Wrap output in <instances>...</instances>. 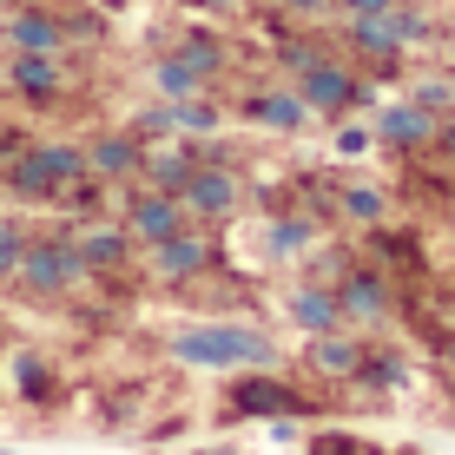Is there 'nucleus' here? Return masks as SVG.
Masks as SVG:
<instances>
[{"label": "nucleus", "instance_id": "f257e3e1", "mask_svg": "<svg viewBox=\"0 0 455 455\" xmlns=\"http://www.w3.org/2000/svg\"><path fill=\"white\" fill-rule=\"evenodd\" d=\"M165 350L185 370H277L284 363V343L244 317H212V323H192V331H172Z\"/></svg>", "mask_w": 455, "mask_h": 455}, {"label": "nucleus", "instance_id": "f03ea898", "mask_svg": "<svg viewBox=\"0 0 455 455\" xmlns=\"http://www.w3.org/2000/svg\"><path fill=\"white\" fill-rule=\"evenodd\" d=\"M331 403L317 396L310 383H297L277 370H225V383H218V422H317Z\"/></svg>", "mask_w": 455, "mask_h": 455}, {"label": "nucleus", "instance_id": "7ed1b4c3", "mask_svg": "<svg viewBox=\"0 0 455 455\" xmlns=\"http://www.w3.org/2000/svg\"><path fill=\"white\" fill-rule=\"evenodd\" d=\"M73 179H86V146H73V139H34L0 165V185L20 205H60Z\"/></svg>", "mask_w": 455, "mask_h": 455}, {"label": "nucleus", "instance_id": "20e7f679", "mask_svg": "<svg viewBox=\"0 0 455 455\" xmlns=\"http://www.w3.org/2000/svg\"><path fill=\"white\" fill-rule=\"evenodd\" d=\"M86 277H92V271L80 264V251H73L67 231H34L27 251H20V271H13L7 284L20 291L27 304H67Z\"/></svg>", "mask_w": 455, "mask_h": 455}, {"label": "nucleus", "instance_id": "39448f33", "mask_svg": "<svg viewBox=\"0 0 455 455\" xmlns=\"http://www.w3.org/2000/svg\"><path fill=\"white\" fill-rule=\"evenodd\" d=\"M297 92H304L310 119H343V113H356V106H370V100H376L370 73H356L350 60H337V53H323L317 67L297 73Z\"/></svg>", "mask_w": 455, "mask_h": 455}, {"label": "nucleus", "instance_id": "423d86ee", "mask_svg": "<svg viewBox=\"0 0 455 455\" xmlns=\"http://www.w3.org/2000/svg\"><path fill=\"white\" fill-rule=\"evenodd\" d=\"M218 264V244L205 225H179L172 238L146 244V277L152 284H192V277H205Z\"/></svg>", "mask_w": 455, "mask_h": 455}, {"label": "nucleus", "instance_id": "0eeeda50", "mask_svg": "<svg viewBox=\"0 0 455 455\" xmlns=\"http://www.w3.org/2000/svg\"><path fill=\"white\" fill-rule=\"evenodd\" d=\"M179 205H185V218H192V225H225V218H238V205H244V179H238L231 165L205 159L192 179H185Z\"/></svg>", "mask_w": 455, "mask_h": 455}, {"label": "nucleus", "instance_id": "6e6552de", "mask_svg": "<svg viewBox=\"0 0 455 455\" xmlns=\"http://www.w3.org/2000/svg\"><path fill=\"white\" fill-rule=\"evenodd\" d=\"M331 291H337V310H343V323H350V331H376V323L396 317L389 277H383V271H370V264H350V271H343Z\"/></svg>", "mask_w": 455, "mask_h": 455}, {"label": "nucleus", "instance_id": "1a4fd4ad", "mask_svg": "<svg viewBox=\"0 0 455 455\" xmlns=\"http://www.w3.org/2000/svg\"><path fill=\"white\" fill-rule=\"evenodd\" d=\"M0 80L20 106H60L67 100V53H7V67H0Z\"/></svg>", "mask_w": 455, "mask_h": 455}, {"label": "nucleus", "instance_id": "9d476101", "mask_svg": "<svg viewBox=\"0 0 455 455\" xmlns=\"http://www.w3.org/2000/svg\"><path fill=\"white\" fill-rule=\"evenodd\" d=\"M67 238H73V251H80V264L92 277H119L125 264H132V251H139L132 231H125L119 218H80Z\"/></svg>", "mask_w": 455, "mask_h": 455}, {"label": "nucleus", "instance_id": "9b49d317", "mask_svg": "<svg viewBox=\"0 0 455 455\" xmlns=\"http://www.w3.org/2000/svg\"><path fill=\"white\" fill-rule=\"evenodd\" d=\"M119 225L132 231V244H159V238H172L179 225H192V218H185V205H179L172 192H152V185H125Z\"/></svg>", "mask_w": 455, "mask_h": 455}, {"label": "nucleus", "instance_id": "f8f14e48", "mask_svg": "<svg viewBox=\"0 0 455 455\" xmlns=\"http://www.w3.org/2000/svg\"><path fill=\"white\" fill-rule=\"evenodd\" d=\"M7 389H13L20 410H60V403H67V370H60L53 356H40V350H13Z\"/></svg>", "mask_w": 455, "mask_h": 455}, {"label": "nucleus", "instance_id": "ddd939ff", "mask_svg": "<svg viewBox=\"0 0 455 455\" xmlns=\"http://www.w3.org/2000/svg\"><path fill=\"white\" fill-rule=\"evenodd\" d=\"M363 356H370V343L363 331H323V337H304V370L317 376V383H350L356 370H363Z\"/></svg>", "mask_w": 455, "mask_h": 455}, {"label": "nucleus", "instance_id": "4468645a", "mask_svg": "<svg viewBox=\"0 0 455 455\" xmlns=\"http://www.w3.org/2000/svg\"><path fill=\"white\" fill-rule=\"evenodd\" d=\"M435 119L443 113H429L422 100H396V106H376V146H389V152H422V146H435Z\"/></svg>", "mask_w": 455, "mask_h": 455}, {"label": "nucleus", "instance_id": "2eb2a0df", "mask_svg": "<svg viewBox=\"0 0 455 455\" xmlns=\"http://www.w3.org/2000/svg\"><path fill=\"white\" fill-rule=\"evenodd\" d=\"M139 165H146V146H139L125 125L86 139V172H92L100 185H139Z\"/></svg>", "mask_w": 455, "mask_h": 455}, {"label": "nucleus", "instance_id": "dca6fc26", "mask_svg": "<svg viewBox=\"0 0 455 455\" xmlns=\"http://www.w3.org/2000/svg\"><path fill=\"white\" fill-rule=\"evenodd\" d=\"M0 40L7 53H67V20L53 7H13L0 20Z\"/></svg>", "mask_w": 455, "mask_h": 455}, {"label": "nucleus", "instance_id": "f3484780", "mask_svg": "<svg viewBox=\"0 0 455 455\" xmlns=\"http://www.w3.org/2000/svg\"><path fill=\"white\" fill-rule=\"evenodd\" d=\"M284 317H291V331H304V337L343 331L337 291H331V284H317V277H304V284H291V291H284Z\"/></svg>", "mask_w": 455, "mask_h": 455}, {"label": "nucleus", "instance_id": "a211bd4d", "mask_svg": "<svg viewBox=\"0 0 455 455\" xmlns=\"http://www.w3.org/2000/svg\"><path fill=\"white\" fill-rule=\"evenodd\" d=\"M198 172V146L192 139H159V146H146V165H139V185H152V192H185V179Z\"/></svg>", "mask_w": 455, "mask_h": 455}, {"label": "nucleus", "instance_id": "6ab92c4d", "mask_svg": "<svg viewBox=\"0 0 455 455\" xmlns=\"http://www.w3.org/2000/svg\"><path fill=\"white\" fill-rule=\"evenodd\" d=\"M343 40H350V53L363 60V67H396L410 46H403V34H396V20L389 13H356L350 27H343Z\"/></svg>", "mask_w": 455, "mask_h": 455}, {"label": "nucleus", "instance_id": "aec40b11", "mask_svg": "<svg viewBox=\"0 0 455 455\" xmlns=\"http://www.w3.org/2000/svg\"><path fill=\"white\" fill-rule=\"evenodd\" d=\"M244 119L264 125V132H304L310 106H304L297 86H264V92H244Z\"/></svg>", "mask_w": 455, "mask_h": 455}, {"label": "nucleus", "instance_id": "412c9836", "mask_svg": "<svg viewBox=\"0 0 455 455\" xmlns=\"http://www.w3.org/2000/svg\"><path fill=\"white\" fill-rule=\"evenodd\" d=\"M218 125H225V106H218L212 92L172 100V132H179V139H218Z\"/></svg>", "mask_w": 455, "mask_h": 455}, {"label": "nucleus", "instance_id": "4be33fe9", "mask_svg": "<svg viewBox=\"0 0 455 455\" xmlns=\"http://www.w3.org/2000/svg\"><path fill=\"white\" fill-rule=\"evenodd\" d=\"M172 53H179V60H185V67H192L205 86L218 80V73H225V40H218V34H185L179 46H172Z\"/></svg>", "mask_w": 455, "mask_h": 455}, {"label": "nucleus", "instance_id": "5701e85b", "mask_svg": "<svg viewBox=\"0 0 455 455\" xmlns=\"http://www.w3.org/2000/svg\"><path fill=\"white\" fill-rule=\"evenodd\" d=\"M304 455H389V449L376 435H356V429H310Z\"/></svg>", "mask_w": 455, "mask_h": 455}, {"label": "nucleus", "instance_id": "b1692460", "mask_svg": "<svg viewBox=\"0 0 455 455\" xmlns=\"http://www.w3.org/2000/svg\"><path fill=\"white\" fill-rule=\"evenodd\" d=\"M264 244H271V258H310V244H317V225H310V218H271Z\"/></svg>", "mask_w": 455, "mask_h": 455}, {"label": "nucleus", "instance_id": "393cba45", "mask_svg": "<svg viewBox=\"0 0 455 455\" xmlns=\"http://www.w3.org/2000/svg\"><path fill=\"white\" fill-rule=\"evenodd\" d=\"M152 86H159V100H192V92H205V80H198L179 53H159V60H152Z\"/></svg>", "mask_w": 455, "mask_h": 455}, {"label": "nucleus", "instance_id": "a878e982", "mask_svg": "<svg viewBox=\"0 0 455 455\" xmlns=\"http://www.w3.org/2000/svg\"><path fill=\"white\" fill-rule=\"evenodd\" d=\"M337 212L350 218V225H383L389 198L376 192V185H343V192H337Z\"/></svg>", "mask_w": 455, "mask_h": 455}, {"label": "nucleus", "instance_id": "bb28decb", "mask_svg": "<svg viewBox=\"0 0 455 455\" xmlns=\"http://www.w3.org/2000/svg\"><path fill=\"white\" fill-rule=\"evenodd\" d=\"M125 132H132L139 146H159V139H179V132H172V100H146L132 119H125Z\"/></svg>", "mask_w": 455, "mask_h": 455}, {"label": "nucleus", "instance_id": "cd10ccee", "mask_svg": "<svg viewBox=\"0 0 455 455\" xmlns=\"http://www.w3.org/2000/svg\"><path fill=\"white\" fill-rule=\"evenodd\" d=\"M27 238H34V231H27L20 218H0V284H7V277L20 271V251H27Z\"/></svg>", "mask_w": 455, "mask_h": 455}, {"label": "nucleus", "instance_id": "c85d7f7f", "mask_svg": "<svg viewBox=\"0 0 455 455\" xmlns=\"http://www.w3.org/2000/svg\"><path fill=\"white\" fill-rule=\"evenodd\" d=\"M376 132L370 125H337V159H356V152H370Z\"/></svg>", "mask_w": 455, "mask_h": 455}, {"label": "nucleus", "instance_id": "c756f323", "mask_svg": "<svg viewBox=\"0 0 455 455\" xmlns=\"http://www.w3.org/2000/svg\"><path fill=\"white\" fill-rule=\"evenodd\" d=\"M435 152H443V159H455V106L435 119Z\"/></svg>", "mask_w": 455, "mask_h": 455}, {"label": "nucleus", "instance_id": "7c9ffc66", "mask_svg": "<svg viewBox=\"0 0 455 455\" xmlns=\"http://www.w3.org/2000/svg\"><path fill=\"white\" fill-rule=\"evenodd\" d=\"M277 7H284V13H304V20H310V13H331L337 0H277Z\"/></svg>", "mask_w": 455, "mask_h": 455}, {"label": "nucleus", "instance_id": "2f4dec72", "mask_svg": "<svg viewBox=\"0 0 455 455\" xmlns=\"http://www.w3.org/2000/svg\"><path fill=\"white\" fill-rule=\"evenodd\" d=\"M337 7L350 13V20H356V13H389V7H396V0H337Z\"/></svg>", "mask_w": 455, "mask_h": 455}, {"label": "nucleus", "instance_id": "473e14b6", "mask_svg": "<svg viewBox=\"0 0 455 455\" xmlns=\"http://www.w3.org/2000/svg\"><path fill=\"white\" fill-rule=\"evenodd\" d=\"M192 455H251V449H244V443H231V435H225V443H198Z\"/></svg>", "mask_w": 455, "mask_h": 455}, {"label": "nucleus", "instance_id": "72a5a7b5", "mask_svg": "<svg viewBox=\"0 0 455 455\" xmlns=\"http://www.w3.org/2000/svg\"><path fill=\"white\" fill-rule=\"evenodd\" d=\"M185 7H198V13H225V7H238V0H185Z\"/></svg>", "mask_w": 455, "mask_h": 455}, {"label": "nucleus", "instance_id": "f704fd0d", "mask_svg": "<svg viewBox=\"0 0 455 455\" xmlns=\"http://www.w3.org/2000/svg\"><path fill=\"white\" fill-rule=\"evenodd\" d=\"M443 363L455 370V331H449V343H443Z\"/></svg>", "mask_w": 455, "mask_h": 455}, {"label": "nucleus", "instance_id": "c9c22d12", "mask_svg": "<svg viewBox=\"0 0 455 455\" xmlns=\"http://www.w3.org/2000/svg\"><path fill=\"white\" fill-rule=\"evenodd\" d=\"M389 455H416V449H389Z\"/></svg>", "mask_w": 455, "mask_h": 455}]
</instances>
